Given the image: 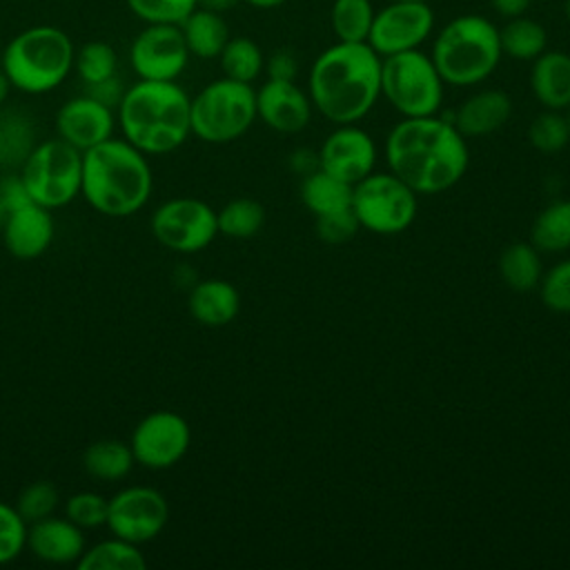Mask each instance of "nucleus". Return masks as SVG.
I'll use <instances>...</instances> for the list:
<instances>
[{"instance_id": "obj_16", "label": "nucleus", "mask_w": 570, "mask_h": 570, "mask_svg": "<svg viewBox=\"0 0 570 570\" xmlns=\"http://www.w3.org/2000/svg\"><path fill=\"white\" fill-rule=\"evenodd\" d=\"M376 145L367 131L354 125H341L334 129L318 149V169L330 176L356 185L374 171Z\"/></svg>"}, {"instance_id": "obj_42", "label": "nucleus", "mask_w": 570, "mask_h": 570, "mask_svg": "<svg viewBox=\"0 0 570 570\" xmlns=\"http://www.w3.org/2000/svg\"><path fill=\"white\" fill-rule=\"evenodd\" d=\"M358 227L361 225H358L352 207L316 216V234L323 243H330V245H338V243L354 238Z\"/></svg>"}, {"instance_id": "obj_43", "label": "nucleus", "mask_w": 570, "mask_h": 570, "mask_svg": "<svg viewBox=\"0 0 570 570\" xmlns=\"http://www.w3.org/2000/svg\"><path fill=\"white\" fill-rule=\"evenodd\" d=\"M87 87V96L96 98L98 102L116 109L125 96V87L120 82L118 76H111L107 80H100V82H94V85H85Z\"/></svg>"}, {"instance_id": "obj_5", "label": "nucleus", "mask_w": 570, "mask_h": 570, "mask_svg": "<svg viewBox=\"0 0 570 570\" xmlns=\"http://www.w3.org/2000/svg\"><path fill=\"white\" fill-rule=\"evenodd\" d=\"M73 56V42L60 27L38 24L9 40L0 69L13 89L22 94H47L69 76Z\"/></svg>"}, {"instance_id": "obj_34", "label": "nucleus", "mask_w": 570, "mask_h": 570, "mask_svg": "<svg viewBox=\"0 0 570 570\" xmlns=\"http://www.w3.org/2000/svg\"><path fill=\"white\" fill-rule=\"evenodd\" d=\"M73 69L85 85H94L116 76L118 56L114 47L105 40L85 42L73 56Z\"/></svg>"}, {"instance_id": "obj_7", "label": "nucleus", "mask_w": 570, "mask_h": 570, "mask_svg": "<svg viewBox=\"0 0 570 570\" xmlns=\"http://www.w3.org/2000/svg\"><path fill=\"white\" fill-rule=\"evenodd\" d=\"M189 120L196 138L214 145L232 142L256 120V91L249 82L214 80L191 98Z\"/></svg>"}, {"instance_id": "obj_19", "label": "nucleus", "mask_w": 570, "mask_h": 570, "mask_svg": "<svg viewBox=\"0 0 570 570\" xmlns=\"http://www.w3.org/2000/svg\"><path fill=\"white\" fill-rule=\"evenodd\" d=\"M256 116L274 131H303L312 118L309 96L294 80H267L256 91Z\"/></svg>"}, {"instance_id": "obj_50", "label": "nucleus", "mask_w": 570, "mask_h": 570, "mask_svg": "<svg viewBox=\"0 0 570 570\" xmlns=\"http://www.w3.org/2000/svg\"><path fill=\"white\" fill-rule=\"evenodd\" d=\"M566 16H568V22H570V0L566 2Z\"/></svg>"}, {"instance_id": "obj_8", "label": "nucleus", "mask_w": 570, "mask_h": 570, "mask_svg": "<svg viewBox=\"0 0 570 570\" xmlns=\"http://www.w3.org/2000/svg\"><path fill=\"white\" fill-rule=\"evenodd\" d=\"M20 165L18 178L31 203L58 209L80 194L82 151L62 138L33 145Z\"/></svg>"}, {"instance_id": "obj_28", "label": "nucleus", "mask_w": 570, "mask_h": 570, "mask_svg": "<svg viewBox=\"0 0 570 570\" xmlns=\"http://www.w3.org/2000/svg\"><path fill=\"white\" fill-rule=\"evenodd\" d=\"M499 274L514 292H530L539 287L543 276L541 252L532 243H512L499 256Z\"/></svg>"}, {"instance_id": "obj_39", "label": "nucleus", "mask_w": 570, "mask_h": 570, "mask_svg": "<svg viewBox=\"0 0 570 570\" xmlns=\"http://www.w3.org/2000/svg\"><path fill=\"white\" fill-rule=\"evenodd\" d=\"M127 7L147 24H180L198 4L196 0H127Z\"/></svg>"}, {"instance_id": "obj_21", "label": "nucleus", "mask_w": 570, "mask_h": 570, "mask_svg": "<svg viewBox=\"0 0 570 570\" xmlns=\"http://www.w3.org/2000/svg\"><path fill=\"white\" fill-rule=\"evenodd\" d=\"M512 116V100L501 89H483L463 100L452 118V125L465 138H479L499 131Z\"/></svg>"}, {"instance_id": "obj_49", "label": "nucleus", "mask_w": 570, "mask_h": 570, "mask_svg": "<svg viewBox=\"0 0 570 570\" xmlns=\"http://www.w3.org/2000/svg\"><path fill=\"white\" fill-rule=\"evenodd\" d=\"M9 89H11V85H9L7 76H4V71L0 69V107L4 105V100H7V96H9Z\"/></svg>"}, {"instance_id": "obj_9", "label": "nucleus", "mask_w": 570, "mask_h": 570, "mask_svg": "<svg viewBox=\"0 0 570 570\" xmlns=\"http://www.w3.org/2000/svg\"><path fill=\"white\" fill-rule=\"evenodd\" d=\"M443 80L419 49L381 58V94L403 116H434L443 102Z\"/></svg>"}, {"instance_id": "obj_23", "label": "nucleus", "mask_w": 570, "mask_h": 570, "mask_svg": "<svg viewBox=\"0 0 570 570\" xmlns=\"http://www.w3.org/2000/svg\"><path fill=\"white\" fill-rule=\"evenodd\" d=\"M187 307L200 325L223 327L236 318L240 309V294L229 281L205 278L189 289Z\"/></svg>"}, {"instance_id": "obj_11", "label": "nucleus", "mask_w": 570, "mask_h": 570, "mask_svg": "<svg viewBox=\"0 0 570 570\" xmlns=\"http://www.w3.org/2000/svg\"><path fill=\"white\" fill-rule=\"evenodd\" d=\"M154 238L178 254L205 249L218 234L216 212L198 198L178 196L165 200L149 220Z\"/></svg>"}, {"instance_id": "obj_12", "label": "nucleus", "mask_w": 570, "mask_h": 570, "mask_svg": "<svg viewBox=\"0 0 570 570\" xmlns=\"http://www.w3.org/2000/svg\"><path fill=\"white\" fill-rule=\"evenodd\" d=\"M169 521V505L160 490L149 485H129L116 492L107 503V528L111 534L131 543L154 541Z\"/></svg>"}, {"instance_id": "obj_15", "label": "nucleus", "mask_w": 570, "mask_h": 570, "mask_svg": "<svg viewBox=\"0 0 570 570\" xmlns=\"http://www.w3.org/2000/svg\"><path fill=\"white\" fill-rule=\"evenodd\" d=\"M189 56L178 24H147L129 47V62L140 80H176Z\"/></svg>"}, {"instance_id": "obj_32", "label": "nucleus", "mask_w": 570, "mask_h": 570, "mask_svg": "<svg viewBox=\"0 0 570 570\" xmlns=\"http://www.w3.org/2000/svg\"><path fill=\"white\" fill-rule=\"evenodd\" d=\"M330 20L338 42H367L374 9L370 0H334Z\"/></svg>"}, {"instance_id": "obj_14", "label": "nucleus", "mask_w": 570, "mask_h": 570, "mask_svg": "<svg viewBox=\"0 0 570 570\" xmlns=\"http://www.w3.org/2000/svg\"><path fill=\"white\" fill-rule=\"evenodd\" d=\"M434 27V13L428 2L394 0L379 13H374L367 45L381 56H392L419 45L430 36Z\"/></svg>"}, {"instance_id": "obj_33", "label": "nucleus", "mask_w": 570, "mask_h": 570, "mask_svg": "<svg viewBox=\"0 0 570 570\" xmlns=\"http://www.w3.org/2000/svg\"><path fill=\"white\" fill-rule=\"evenodd\" d=\"M220 69L225 78L249 82L256 80L265 67V58L261 47L252 38H229L220 51Z\"/></svg>"}, {"instance_id": "obj_41", "label": "nucleus", "mask_w": 570, "mask_h": 570, "mask_svg": "<svg viewBox=\"0 0 570 570\" xmlns=\"http://www.w3.org/2000/svg\"><path fill=\"white\" fill-rule=\"evenodd\" d=\"M539 294L548 309L570 314V258L559 261L541 276Z\"/></svg>"}, {"instance_id": "obj_4", "label": "nucleus", "mask_w": 570, "mask_h": 570, "mask_svg": "<svg viewBox=\"0 0 570 570\" xmlns=\"http://www.w3.org/2000/svg\"><path fill=\"white\" fill-rule=\"evenodd\" d=\"M191 98L176 80H138L116 107L127 142L147 156L178 149L191 134Z\"/></svg>"}, {"instance_id": "obj_6", "label": "nucleus", "mask_w": 570, "mask_h": 570, "mask_svg": "<svg viewBox=\"0 0 570 570\" xmlns=\"http://www.w3.org/2000/svg\"><path fill=\"white\" fill-rule=\"evenodd\" d=\"M499 29L483 16L450 20L432 45V62L443 82L472 87L483 82L501 60Z\"/></svg>"}, {"instance_id": "obj_37", "label": "nucleus", "mask_w": 570, "mask_h": 570, "mask_svg": "<svg viewBox=\"0 0 570 570\" xmlns=\"http://www.w3.org/2000/svg\"><path fill=\"white\" fill-rule=\"evenodd\" d=\"M60 503V494L56 490L53 483L49 481H31L29 485H24L13 503V508L18 510V514L29 523H36L40 519H47L56 512Z\"/></svg>"}, {"instance_id": "obj_48", "label": "nucleus", "mask_w": 570, "mask_h": 570, "mask_svg": "<svg viewBox=\"0 0 570 570\" xmlns=\"http://www.w3.org/2000/svg\"><path fill=\"white\" fill-rule=\"evenodd\" d=\"M245 2H249V4L256 7V9H274V7L283 4L285 0H245Z\"/></svg>"}, {"instance_id": "obj_10", "label": "nucleus", "mask_w": 570, "mask_h": 570, "mask_svg": "<svg viewBox=\"0 0 570 570\" xmlns=\"http://www.w3.org/2000/svg\"><path fill=\"white\" fill-rule=\"evenodd\" d=\"M352 212L361 227L392 236L405 232L419 212V194L392 171H372L352 185Z\"/></svg>"}, {"instance_id": "obj_31", "label": "nucleus", "mask_w": 570, "mask_h": 570, "mask_svg": "<svg viewBox=\"0 0 570 570\" xmlns=\"http://www.w3.org/2000/svg\"><path fill=\"white\" fill-rule=\"evenodd\" d=\"M216 223L227 238H252L265 225V207L254 198H234L216 212Z\"/></svg>"}, {"instance_id": "obj_25", "label": "nucleus", "mask_w": 570, "mask_h": 570, "mask_svg": "<svg viewBox=\"0 0 570 570\" xmlns=\"http://www.w3.org/2000/svg\"><path fill=\"white\" fill-rule=\"evenodd\" d=\"M136 465L131 445L120 439H100L85 448L82 468L98 481H120Z\"/></svg>"}, {"instance_id": "obj_24", "label": "nucleus", "mask_w": 570, "mask_h": 570, "mask_svg": "<svg viewBox=\"0 0 570 570\" xmlns=\"http://www.w3.org/2000/svg\"><path fill=\"white\" fill-rule=\"evenodd\" d=\"M178 27L189 53L198 58H218L229 40V29L223 13L203 7H196Z\"/></svg>"}, {"instance_id": "obj_26", "label": "nucleus", "mask_w": 570, "mask_h": 570, "mask_svg": "<svg viewBox=\"0 0 570 570\" xmlns=\"http://www.w3.org/2000/svg\"><path fill=\"white\" fill-rule=\"evenodd\" d=\"M78 570H145L147 559L140 552L138 543H131L127 539H120L111 534L109 539H102L80 554L76 561Z\"/></svg>"}, {"instance_id": "obj_30", "label": "nucleus", "mask_w": 570, "mask_h": 570, "mask_svg": "<svg viewBox=\"0 0 570 570\" xmlns=\"http://www.w3.org/2000/svg\"><path fill=\"white\" fill-rule=\"evenodd\" d=\"M499 45H501V53L514 60H534L546 51L548 33L537 20L525 18L521 13L510 18L499 29Z\"/></svg>"}, {"instance_id": "obj_45", "label": "nucleus", "mask_w": 570, "mask_h": 570, "mask_svg": "<svg viewBox=\"0 0 570 570\" xmlns=\"http://www.w3.org/2000/svg\"><path fill=\"white\" fill-rule=\"evenodd\" d=\"M292 167L305 176V174L318 169V154H312L307 149H298V151L292 154Z\"/></svg>"}, {"instance_id": "obj_47", "label": "nucleus", "mask_w": 570, "mask_h": 570, "mask_svg": "<svg viewBox=\"0 0 570 570\" xmlns=\"http://www.w3.org/2000/svg\"><path fill=\"white\" fill-rule=\"evenodd\" d=\"M240 0H196L198 7L203 9H209V11H216V13H225L229 9H234Z\"/></svg>"}, {"instance_id": "obj_17", "label": "nucleus", "mask_w": 570, "mask_h": 570, "mask_svg": "<svg viewBox=\"0 0 570 570\" xmlns=\"http://www.w3.org/2000/svg\"><path fill=\"white\" fill-rule=\"evenodd\" d=\"M114 127H116L114 109L87 94L67 100L56 114L58 138H62L65 142H69L80 151H87L98 142L111 138Z\"/></svg>"}, {"instance_id": "obj_22", "label": "nucleus", "mask_w": 570, "mask_h": 570, "mask_svg": "<svg viewBox=\"0 0 570 570\" xmlns=\"http://www.w3.org/2000/svg\"><path fill=\"white\" fill-rule=\"evenodd\" d=\"M530 87L543 109L566 111L570 107V53L543 51L532 60Z\"/></svg>"}, {"instance_id": "obj_29", "label": "nucleus", "mask_w": 570, "mask_h": 570, "mask_svg": "<svg viewBox=\"0 0 570 570\" xmlns=\"http://www.w3.org/2000/svg\"><path fill=\"white\" fill-rule=\"evenodd\" d=\"M530 243L546 254L570 249V200H554L537 214Z\"/></svg>"}, {"instance_id": "obj_20", "label": "nucleus", "mask_w": 570, "mask_h": 570, "mask_svg": "<svg viewBox=\"0 0 570 570\" xmlns=\"http://www.w3.org/2000/svg\"><path fill=\"white\" fill-rule=\"evenodd\" d=\"M27 548L31 554L51 566H67L80 559L85 552V530L71 523L67 517H47L27 528Z\"/></svg>"}, {"instance_id": "obj_35", "label": "nucleus", "mask_w": 570, "mask_h": 570, "mask_svg": "<svg viewBox=\"0 0 570 570\" xmlns=\"http://www.w3.org/2000/svg\"><path fill=\"white\" fill-rule=\"evenodd\" d=\"M528 140L537 151L557 154L570 142V125L561 111L543 109L528 127Z\"/></svg>"}, {"instance_id": "obj_46", "label": "nucleus", "mask_w": 570, "mask_h": 570, "mask_svg": "<svg viewBox=\"0 0 570 570\" xmlns=\"http://www.w3.org/2000/svg\"><path fill=\"white\" fill-rule=\"evenodd\" d=\"M490 2H492V7H494L501 16L514 18V16L525 13V9H528V4H530L532 0H490Z\"/></svg>"}, {"instance_id": "obj_51", "label": "nucleus", "mask_w": 570, "mask_h": 570, "mask_svg": "<svg viewBox=\"0 0 570 570\" xmlns=\"http://www.w3.org/2000/svg\"><path fill=\"white\" fill-rule=\"evenodd\" d=\"M566 111H568V114H566V118H568V125H570V107H568Z\"/></svg>"}, {"instance_id": "obj_18", "label": "nucleus", "mask_w": 570, "mask_h": 570, "mask_svg": "<svg viewBox=\"0 0 570 570\" xmlns=\"http://www.w3.org/2000/svg\"><path fill=\"white\" fill-rule=\"evenodd\" d=\"M51 209L38 203H22L2 218V240L7 252L20 261L42 256L53 240Z\"/></svg>"}, {"instance_id": "obj_2", "label": "nucleus", "mask_w": 570, "mask_h": 570, "mask_svg": "<svg viewBox=\"0 0 570 570\" xmlns=\"http://www.w3.org/2000/svg\"><path fill=\"white\" fill-rule=\"evenodd\" d=\"M307 85L321 116L354 125L381 96V56L367 42H338L314 60Z\"/></svg>"}, {"instance_id": "obj_3", "label": "nucleus", "mask_w": 570, "mask_h": 570, "mask_svg": "<svg viewBox=\"0 0 570 570\" xmlns=\"http://www.w3.org/2000/svg\"><path fill=\"white\" fill-rule=\"evenodd\" d=\"M154 187L147 154L136 149L125 138H107L82 151L85 200L105 216L125 218L140 212Z\"/></svg>"}, {"instance_id": "obj_13", "label": "nucleus", "mask_w": 570, "mask_h": 570, "mask_svg": "<svg viewBox=\"0 0 570 570\" xmlns=\"http://www.w3.org/2000/svg\"><path fill=\"white\" fill-rule=\"evenodd\" d=\"M189 423L171 410H154L138 421L129 445L136 463L149 470L174 468L189 450Z\"/></svg>"}, {"instance_id": "obj_40", "label": "nucleus", "mask_w": 570, "mask_h": 570, "mask_svg": "<svg viewBox=\"0 0 570 570\" xmlns=\"http://www.w3.org/2000/svg\"><path fill=\"white\" fill-rule=\"evenodd\" d=\"M27 521L11 503L0 501V566L11 563L27 548Z\"/></svg>"}, {"instance_id": "obj_38", "label": "nucleus", "mask_w": 570, "mask_h": 570, "mask_svg": "<svg viewBox=\"0 0 570 570\" xmlns=\"http://www.w3.org/2000/svg\"><path fill=\"white\" fill-rule=\"evenodd\" d=\"M107 503L109 499L100 492L80 490L65 501V517L82 530H94L107 523Z\"/></svg>"}, {"instance_id": "obj_36", "label": "nucleus", "mask_w": 570, "mask_h": 570, "mask_svg": "<svg viewBox=\"0 0 570 570\" xmlns=\"http://www.w3.org/2000/svg\"><path fill=\"white\" fill-rule=\"evenodd\" d=\"M31 122L22 114H0V165L22 163L33 147Z\"/></svg>"}, {"instance_id": "obj_44", "label": "nucleus", "mask_w": 570, "mask_h": 570, "mask_svg": "<svg viewBox=\"0 0 570 570\" xmlns=\"http://www.w3.org/2000/svg\"><path fill=\"white\" fill-rule=\"evenodd\" d=\"M265 67H267V76L272 80H294V76H296V58L285 49L274 51L267 58Z\"/></svg>"}, {"instance_id": "obj_52", "label": "nucleus", "mask_w": 570, "mask_h": 570, "mask_svg": "<svg viewBox=\"0 0 570 570\" xmlns=\"http://www.w3.org/2000/svg\"><path fill=\"white\" fill-rule=\"evenodd\" d=\"M416 2H428V0H416Z\"/></svg>"}, {"instance_id": "obj_27", "label": "nucleus", "mask_w": 570, "mask_h": 570, "mask_svg": "<svg viewBox=\"0 0 570 570\" xmlns=\"http://www.w3.org/2000/svg\"><path fill=\"white\" fill-rule=\"evenodd\" d=\"M301 200L314 216L341 212L352 205V185L330 176L323 169H314L303 176Z\"/></svg>"}, {"instance_id": "obj_1", "label": "nucleus", "mask_w": 570, "mask_h": 570, "mask_svg": "<svg viewBox=\"0 0 570 570\" xmlns=\"http://www.w3.org/2000/svg\"><path fill=\"white\" fill-rule=\"evenodd\" d=\"M385 160L416 194H441L463 178L470 151L452 120L434 114L396 122L385 138Z\"/></svg>"}]
</instances>
